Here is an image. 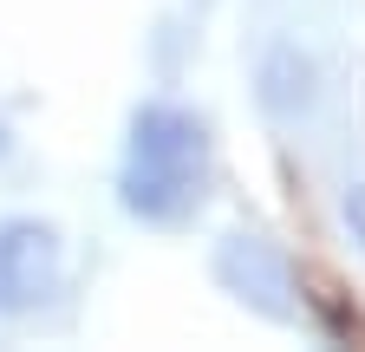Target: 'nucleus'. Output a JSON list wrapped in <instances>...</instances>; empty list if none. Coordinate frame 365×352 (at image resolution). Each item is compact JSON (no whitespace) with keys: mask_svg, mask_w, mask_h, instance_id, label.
I'll return each mask as SVG.
<instances>
[{"mask_svg":"<svg viewBox=\"0 0 365 352\" xmlns=\"http://www.w3.org/2000/svg\"><path fill=\"white\" fill-rule=\"evenodd\" d=\"M209 183V130L182 105H144L130 118V150L118 176V202L137 222H182Z\"/></svg>","mask_w":365,"mask_h":352,"instance_id":"1","label":"nucleus"},{"mask_svg":"<svg viewBox=\"0 0 365 352\" xmlns=\"http://www.w3.org/2000/svg\"><path fill=\"white\" fill-rule=\"evenodd\" d=\"M215 281L267 320H300V274L267 235H228L215 254Z\"/></svg>","mask_w":365,"mask_h":352,"instance_id":"2","label":"nucleus"},{"mask_svg":"<svg viewBox=\"0 0 365 352\" xmlns=\"http://www.w3.org/2000/svg\"><path fill=\"white\" fill-rule=\"evenodd\" d=\"M59 287V235L46 222H0V314H33Z\"/></svg>","mask_w":365,"mask_h":352,"instance_id":"3","label":"nucleus"},{"mask_svg":"<svg viewBox=\"0 0 365 352\" xmlns=\"http://www.w3.org/2000/svg\"><path fill=\"white\" fill-rule=\"evenodd\" d=\"M261 105L274 118H300L313 105V59L300 46H287V39L261 59Z\"/></svg>","mask_w":365,"mask_h":352,"instance_id":"4","label":"nucleus"},{"mask_svg":"<svg viewBox=\"0 0 365 352\" xmlns=\"http://www.w3.org/2000/svg\"><path fill=\"white\" fill-rule=\"evenodd\" d=\"M346 222H352V235H359V248H365V183L346 196Z\"/></svg>","mask_w":365,"mask_h":352,"instance_id":"5","label":"nucleus"},{"mask_svg":"<svg viewBox=\"0 0 365 352\" xmlns=\"http://www.w3.org/2000/svg\"><path fill=\"white\" fill-rule=\"evenodd\" d=\"M7 150H14V138H7V124H0V157H7Z\"/></svg>","mask_w":365,"mask_h":352,"instance_id":"6","label":"nucleus"}]
</instances>
